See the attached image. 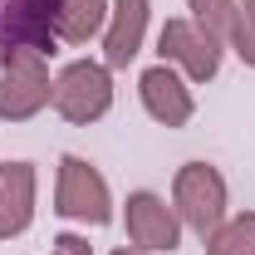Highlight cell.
<instances>
[{"label":"cell","instance_id":"11","mask_svg":"<svg viewBox=\"0 0 255 255\" xmlns=\"http://www.w3.org/2000/svg\"><path fill=\"white\" fill-rule=\"evenodd\" d=\"M108 0H59V15H54V34L64 44H89L94 34L108 30Z\"/></svg>","mask_w":255,"mask_h":255},{"label":"cell","instance_id":"7","mask_svg":"<svg viewBox=\"0 0 255 255\" xmlns=\"http://www.w3.org/2000/svg\"><path fill=\"white\" fill-rule=\"evenodd\" d=\"M128 241L137 246V251H177L182 246V221H177V211L162 201L157 191H132L128 196Z\"/></svg>","mask_w":255,"mask_h":255},{"label":"cell","instance_id":"5","mask_svg":"<svg viewBox=\"0 0 255 255\" xmlns=\"http://www.w3.org/2000/svg\"><path fill=\"white\" fill-rule=\"evenodd\" d=\"M221 49L226 44L206 25H196V20H167L162 34H157L162 64H177L191 84H211L221 74Z\"/></svg>","mask_w":255,"mask_h":255},{"label":"cell","instance_id":"4","mask_svg":"<svg viewBox=\"0 0 255 255\" xmlns=\"http://www.w3.org/2000/svg\"><path fill=\"white\" fill-rule=\"evenodd\" d=\"M54 211L64 221H89V226H108L113 221V196L108 182L94 162L84 157H59V182H54Z\"/></svg>","mask_w":255,"mask_h":255},{"label":"cell","instance_id":"3","mask_svg":"<svg viewBox=\"0 0 255 255\" xmlns=\"http://www.w3.org/2000/svg\"><path fill=\"white\" fill-rule=\"evenodd\" d=\"M49 103H54V113L64 123H98L113 108V74H108V64H94V59L64 64Z\"/></svg>","mask_w":255,"mask_h":255},{"label":"cell","instance_id":"9","mask_svg":"<svg viewBox=\"0 0 255 255\" xmlns=\"http://www.w3.org/2000/svg\"><path fill=\"white\" fill-rule=\"evenodd\" d=\"M147 0H113L108 10V30H103V64L108 69H128L142 49V34H147Z\"/></svg>","mask_w":255,"mask_h":255},{"label":"cell","instance_id":"12","mask_svg":"<svg viewBox=\"0 0 255 255\" xmlns=\"http://www.w3.org/2000/svg\"><path fill=\"white\" fill-rule=\"evenodd\" d=\"M206 255H255V211H241V216L221 221L216 236L206 241Z\"/></svg>","mask_w":255,"mask_h":255},{"label":"cell","instance_id":"13","mask_svg":"<svg viewBox=\"0 0 255 255\" xmlns=\"http://www.w3.org/2000/svg\"><path fill=\"white\" fill-rule=\"evenodd\" d=\"M191 5V20L206 25L221 44H231V25H236V0H187Z\"/></svg>","mask_w":255,"mask_h":255},{"label":"cell","instance_id":"6","mask_svg":"<svg viewBox=\"0 0 255 255\" xmlns=\"http://www.w3.org/2000/svg\"><path fill=\"white\" fill-rule=\"evenodd\" d=\"M54 15H59V0H0V54L10 49L54 54L59 44Z\"/></svg>","mask_w":255,"mask_h":255},{"label":"cell","instance_id":"16","mask_svg":"<svg viewBox=\"0 0 255 255\" xmlns=\"http://www.w3.org/2000/svg\"><path fill=\"white\" fill-rule=\"evenodd\" d=\"M113 255H147V251H137V246H123V251H113Z\"/></svg>","mask_w":255,"mask_h":255},{"label":"cell","instance_id":"15","mask_svg":"<svg viewBox=\"0 0 255 255\" xmlns=\"http://www.w3.org/2000/svg\"><path fill=\"white\" fill-rule=\"evenodd\" d=\"M49 255H94V246L84 241V236H74V231H64L49 241Z\"/></svg>","mask_w":255,"mask_h":255},{"label":"cell","instance_id":"2","mask_svg":"<svg viewBox=\"0 0 255 255\" xmlns=\"http://www.w3.org/2000/svg\"><path fill=\"white\" fill-rule=\"evenodd\" d=\"M49 98H54L49 54H39V49H10V54H0V118L5 123L34 118Z\"/></svg>","mask_w":255,"mask_h":255},{"label":"cell","instance_id":"8","mask_svg":"<svg viewBox=\"0 0 255 255\" xmlns=\"http://www.w3.org/2000/svg\"><path fill=\"white\" fill-rule=\"evenodd\" d=\"M137 94H142V108H147V118L162 128H187L191 113H196V103H191V89L182 84V74L172 69V64H152V69H142V79H137Z\"/></svg>","mask_w":255,"mask_h":255},{"label":"cell","instance_id":"1","mask_svg":"<svg viewBox=\"0 0 255 255\" xmlns=\"http://www.w3.org/2000/svg\"><path fill=\"white\" fill-rule=\"evenodd\" d=\"M172 211H177V221L187 231H196L201 241H211L216 226L226 221V177L211 162L177 167V177H172Z\"/></svg>","mask_w":255,"mask_h":255},{"label":"cell","instance_id":"10","mask_svg":"<svg viewBox=\"0 0 255 255\" xmlns=\"http://www.w3.org/2000/svg\"><path fill=\"white\" fill-rule=\"evenodd\" d=\"M34 221V167L0 162V241L20 236Z\"/></svg>","mask_w":255,"mask_h":255},{"label":"cell","instance_id":"14","mask_svg":"<svg viewBox=\"0 0 255 255\" xmlns=\"http://www.w3.org/2000/svg\"><path fill=\"white\" fill-rule=\"evenodd\" d=\"M231 49L241 64L255 69V0H236V25H231Z\"/></svg>","mask_w":255,"mask_h":255}]
</instances>
